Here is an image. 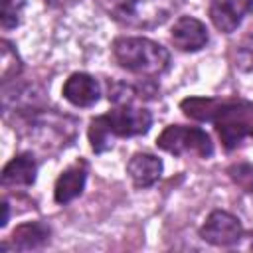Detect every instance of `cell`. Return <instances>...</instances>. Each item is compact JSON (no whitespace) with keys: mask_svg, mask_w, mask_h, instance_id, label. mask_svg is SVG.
I'll use <instances>...</instances> for the list:
<instances>
[{"mask_svg":"<svg viewBox=\"0 0 253 253\" xmlns=\"http://www.w3.org/2000/svg\"><path fill=\"white\" fill-rule=\"evenodd\" d=\"M113 55L117 63L142 77H158L170 65V53L158 42L140 36H123L113 43Z\"/></svg>","mask_w":253,"mask_h":253,"instance_id":"cell-1","label":"cell"},{"mask_svg":"<svg viewBox=\"0 0 253 253\" xmlns=\"http://www.w3.org/2000/svg\"><path fill=\"white\" fill-rule=\"evenodd\" d=\"M77 134V121L51 109H36L26 117V138L34 148L55 154L69 146Z\"/></svg>","mask_w":253,"mask_h":253,"instance_id":"cell-2","label":"cell"},{"mask_svg":"<svg viewBox=\"0 0 253 253\" xmlns=\"http://www.w3.org/2000/svg\"><path fill=\"white\" fill-rule=\"evenodd\" d=\"M115 20L130 28H158L186 0H105Z\"/></svg>","mask_w":253,"mask_h":253,"instance_id":"cell-3","label":"cell"},{"mask_svg":"<svg viewBox=\"0 0 253 253\" xmlns=\"http://www.w3.org/2000/svg\"><path fill=\"white\" fill-rule=\"evenodd\" d=\"M211 123L227 150L253 142V105L247 101H219Z\"/></svg>","mask_w":253,"mask_h":253,"instance_id":"cell-4","label":"cell"},{"mask_svg":"<svg viewBox=\"0 0 253 253\" xmlns=\"http://www.w3.org/2000/svg\"><path fill=\"white\" fill-rule=\"evenodd\" d=\"M156 146L176 156L198 154L200 158H210L213 154V144L210 134L198 126L170 125L156 138Z\"/></svg>","mask_w":253,"mask_h":253,"instance_id":"cell-5","label":"cell"},{"mask_svg":"<svg viewBox=\"0 0 253 253\" xmlns=\"http://www.w3.org/2000/svg\"><path fill=\"white\" fill-rule=\"evenodd\" d=\"M200 237L208 241L210 245L229 247V245H235L243 237V227H241L239 217H235L233 213L223 211V210H213L206 217L204 225L200 227Z\"/></svg>","mask_w":253,"mask_h":253,"instance_id":"cell-6","label":"cell"},{"mask_svg":"<svg viewBox=\"0 0 253 253\" xmlns=\"http://www.w3.org/2000/svg\"><path fill=\"white\" fill-rule=\"evenodd\" d=\"M113 136H138L146 134L152 126L150 111L132 105H119L115 111L103 115Z\"/></svg>","mask_w":253,"mask_h":253,"instance_id":"cell-7","label":"cell"},{"mask_svg":"<svg viewBox=\"0 0 253 253\" xmlns=\"http://www.w3.org/2000/svg\"><path fill=\"white\" fill-rule=\"evenodd\" d=\"M251 12H253V0H211L210 6L211 24L223 34L235 32L243 22V18Z\"/></svg>","mask_w":253,"mask_h":253,"instance_id":"cell-8","label":"cell"},{"mask_svg":"<svg viewBox=\"0 0 253 253\" xmlns=\"http://www.w3.org/2000/svg\"><path fill=\"white\" fill-rule=\"evenodd\" d=\"M170 38L180 51H200L210 40L206 24L194 16H180L170 30Z\"/></svg>","mask_w":253,"mask_h":253,"instance_id":"cell-9","label":"cell"},{"mask_svg":"<svg viewBox=\"0 0 253 253\" xmlns=\"http://www.w3.org/2000/svg\"><path fill=\"white\" fill-rule=\"evenodd\" d=\"M99 83L89 73H73L63 83V97L75 107H91L99 101Z\"/></svg>","mask_w":253,"mask_h":253,"instance_id":"cell-10","label":"cell"},{"mask_svg":"<svg viewBox=\"0 0 253 253\" xmlns=\"http://www.w3.org/2000/svg\"><path fill=\"white\" fill-rule=\"evenodd\" d=\"M162 160L148 152H136L126 164V172L136 188H148L156 184L162 176Z\"/></svg>","mask_w":253,"mask_h":253,"instance_id":"cell-11","label":"cell"},{"mask_svg":"<svg viewBox=\"0 0 253 253\" xmlns=\"http://www.w3.org/2000/svg\"><path fill=\"white\" fill-rule=\"evenodd\" d=\"M38 162L32 152L14 156L2 170V184L12 188H28L36 182Z\"/></svg>","mask_w":253,"mask_h":253,"instance_id":"cell-12","label":"cell"},{"mask_svg":"<svg viewBox=\"0 0 253 253\" xmlns=\"http://www.w3.org/2000/svg\"><path fill=\"white\" fill-rule=\"evenodd\" d=\"M87 182V170L85 164H73L65 172L59 174L55 188H53V198L57 204H69L75 198L81 196L83 188Z\"/></svg>","mask_w":253,"mask_h":253,"instance_id":"cell-13","label":"cell"},{"mask_svg":"<svg viewBox=\"0 0 253 253\" xmlns=\"http://www.w3.org/2000/svg\"><path fill=\"white\" fill-rule=\"evenodd\" d=\"M49 239V227L40 221L22 223L12 233V245L20 251H30L42 247Z\"/></svg>","mask_w":253,"mask_h":253,"instance_id":"cell-14","label":"cell"},{"mask_svg":"<svg viewBox=\"0 0 253 253\" xmlns=\"http://www.w3.org/2000/svg\"><path fill=\"white\" fill-rule=\"evenodd\" d=\"M22 69H24V65H22V59H20L18 51L14 49V45L8 40H2L0 42V77H2V83L6 85L10 79H16L22 73Z\"/></svg>","mask_w":253,"mask_h":253,"instance_id":"cell-15","label":"cell"},{"mask_svg":"<svg viewBox=\"0 0 253 253\" xmlns=\"http://www.w3.org/2000/svg\"><path fill=\"white\" fill-rule=\"evenodd\" d=\"M217 105H219V99H210V97H190L180 103L182 111L188 117L198 121H208V123H211Z\"/></svg>","mask_w":253,"mask_h":253,"instance_id":"cell-16","label":"cell"},{"mask_svg":"<svg viewBox=\"0 0 253 253\" xmlns=\"http://www.w3.org/2000/svg\"><path fill=\"white\" fill-rule=\"evenodd\" d=\"M87 134H89V142H91L93 152L103 154V152H107V150L113 148V138H115V136L111 134V130H109V126H107V123H105V119H103V115H99V117H95V119L91 121Z\"/></svg>","mask_w":253,"mask_h":253,"instance_id":"cell-17","label":"cell"},{"mask_svg":"<svg viewBox=\"0 0 253 253\" xmlns=\"http://www.w3.org/2000/svg\"><path fill=\"white\" fill-rule=\"evenodd\" d=\"M235 67L241 71H253V26L235 45Z\"/></svg>","mask_w":253,"mask_h":253,"instance_id":"cell-18","label":"cell"},{"mask_svg":"<svg viewBox=\"0 0 253 253\" xmlns=\"http://www.w3.org/2000/svg\"><path fill=\"white\" fill-rule=\"evenodd\" d=\"M26 0H0V24L4 30H12L20 24Z\"/></svg>","mask_w":253,"mask_h":253,"instance_id":"cell-19","label":"cell"},{"mask_svg":"<svg viewBox=\"0 0 253 253\" xmlns=\"http://www.w3.org/2000/svg\"><path fill=\"white\" fill-rule=\"evenodd\" d=\"M229 174H231V178H233L239 186H243V188H245V180H249V182L253 184V170H251L247 164L233 166V168L229 170Z\"/></svg>","mask_w":253,"mask_h":253,"instance_id":"cell-20","label":"cell"},{"mask_svg":"<svg viewBox=\"0 0 253 253\" xmlns=\"http://www.w3.org/2000/svg\"><path fill=\"white\" fill-rule=\"evenodd\" d=\"M2 208H4V217H2V221H0V225L4 227V225L8 223V217H10V213H8V204H6V202L2 204Z\"/></svg>","mask_w":253,"mask_h":253,"instance_id":"cell-21","label":"cell"},{"mask_svg":"<svg viewBox=\"0 0 253 253\" xmlns=\"http://www.w3.org/2000/svg\"><path fill=\"white\" fill-rule=\"evenodd\" d=\"M249 237H251V241H249V245H251V247H253V233H251V235H249Z\"/></svg>","mask_w":253,"mask_h":253,"instance_id":"cell-22","label":"cell"}]
</instances>
